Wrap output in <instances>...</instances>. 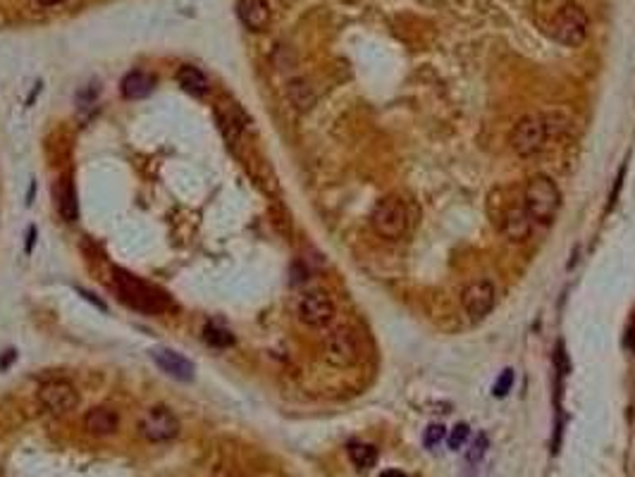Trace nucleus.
Wrapping results in <instances>:
<instances>
[{
  "label": "nucleus",
  "mask_w": 635,
  "mask_h": 477,
  "mask_svg": "<svg viewBox=\"0 0 635 477\" xmlns=\"http://www.w3.org/2000/svg\"><path fill=\"white\" fill-rule=\"evenodd\" d=\"M535 22L564 45H580L587 36V14L574 0H535Z\"/></svg>",
  "instance_id": "1"
},
{
  "label": "nucleus",
  "mask_w": 635,
  "mask_h": 477,
  "mask_svg": "<svg viewBox=\"0 0 635 477\" xmlns=\"http://www.w3.org/2000/svg\"><path fill=\"white\" fill-rule=\"evenodd\" d=\"M523 205L528 210V215L533 217V222H543L549 225L556 217L561 205V196L556 184L551 181L547 174H533L525 184L523 191Z\"/></svg>",
  "instance_id": "2"
},
{
  "label": "nucleus",
  "mask_w": 635,
  "mask_h": 477,
  "mask_svg": "<svg viewBox=\"0 0 635 477\" xmlns=\"http://www.w3.org/2000/svg\"><path fill=\"white\" fill-rule=\"evenodd\" d=\"M371 227L380 238H387V241L402 238L406 227H409V210H406L404 201L397 196H387V199L378 201L371 215Z\"/></svg>",
  "instance_id": "3"
},
{
  "label": "nucleus",
  "mask_w": 635,
  "mask_h": 477,
  "mask_svg": "<svg viewBox=\"0 0 635 477\" xmlns=\"http://www.w3.org/2000/svg\"><path fill=\"white\" fill-rule=\"evenodd\" d=\"M547 134V119L543 115H525L514 124L511 134H509V143L520 158H533L545 148Z\"/></svg>",
  "instance_id": "4"
},
{
  "label": "nucleus",
  "mask_w": 635,
  "mask_h": 477,
  "mask_svg": "<svg viewBox=\"0 0 635 477\" xmlns=\"http://www.w3.org/2000/svg\"><path fill=\"white\" fill-rule=\"evenodd\" d=\"M117 282V292L122 296L124 303H129L132 308L144 310V313H163L168 308V301L158 289L148 287L146 282H141L139 277L127 272H117L115 277Z\"/></svg>",
  "instance_id": "5"
},
{
  "label": "nucleus",
  "mask_w": 635,
  "mask_h": 477,
  "mask_svg": "<svg viewBox=\"0 0 635 477\" xmlns=\"http://www.w3.org/2000/svg\"><path fill=\"white\" fill-rule=\"evenodd\" d=\"M325 358L335 367H351L361 358V341L351 327H335L325 339Z\"/></svg>",
  "instance_id": "6"
},
{
  "label": "nucleus",
  "mask_w": 635,
  "mask_h": 477,
  "mask_svg": "<svg viewBox=\"0 0 635 477\" xmlns=\"http://www.w3.org/2000/svg\"><path fill=\"white\" fill-rule=\"evenodd\" d=\"M139 432L148 442H170L179 434V420L165 406L148 408L139 423Z\"/></svg>",
  "instance_id": "7"
},
{
  "label": "nucleus",
  "mask_w": 635,
  "mask_h": 477,
  "mask_svg": "<svg viewBox=\"0 0 635 477\" xmlns=\"http://www.w3.org/2000/svg\"><path fill=\"white\" fill-rule=\"evenodd\" d=\"M39 401H41V406L48 413H53V416H65V413L75 411V408L79 406V394H77L72 382L53 380V382H46V385L41 387Z\"/></svg>",
  "instance_id": "8"
},
{
  "label": "nucleus",
  "mask_w": 635,
  "mask_h": 477,
  "mask_svg": "<svg viewBox=\"0 0 635 477\" xmlns=\"http://www.w3.org/2000/svg\"><path fill=\"white\" fill-rule=\"evenodd\" d=\"M494 301H497V292H494V284L490 279H476L461 292V305L473 320L490 315Z\"/></svg>",
  "instance_id": "9"
},
{
  "label": "nucleus",
  "mask_w": 635,
  "mask_h": 477,
  "mask_svg": "<svg viewBox=\"0 0 635 477\" xmlns=\"http://www.w3.org/2000/svg\"><path fill=\"white\" fill-rule=\"evenodd\" d=\"M335 318V303L325 292H309L299 301V320L309 327H327Z\"/></svg>",
  "instance_id": "10"
},
{
  "label": "nucleus",
  "mask_w": 635,
  "mask_h": 477,
  "mask_svg": "<svg viewBox=\"0 0 635 477\" xmlns=\"http://www.w3.org/2000/svg\"><path fill=\"white\" fill-rule=\"evenodd\" d=\"M502 232L509 241L514 243H523L528 241L530 234H533V217L528 215L525 205H511L507 212H504L502 220Z\"/></svg>",
  "instance_id": "11"
},
{
  "label": "nucleus",
  "mask_w": 635,
  "mask_h": 477,
  "mask_svg": "<svg viewBox=\"0 0 635 477\" xmlns=\"http://www.w3.org/2000/svg\"><path fill=\"white\" fill-rule=\"evenodd\" d=\"M150 356H153V361L158 363L160 370L168 372V375L175 377V380H179V382L194 380V363H191L189 358H184L182 354H177V351H173V349H155Z\"/></svg>",
  "instance_id": "12"
},
{
  "label": "nucleus",
  "mask_w": 635,
  "mask_h": 477,
  "mask_svg": "<svg viewBox=\"0 0 635 477\" xmlns=\"http://www.w3.org/2000/svg\"><path fill=\"white\" fill-rule=\"evenodd\" d=\"M237 14L246 29L263 31L270 22V5L268 0H239Z\"/></svg>",
  "instance_id": "13"
},
{
  "label": "nucleus",
  "mask_w": 635,
  "mask_h": 477,
  "mask_svg": "<svg viewBox=\"0 0 635 477\" xmlns=\"http://www.w3.org/2000/svg\"><path fill=\"white\" fill-rule=\"evenodd\" d=\"M53 196H55V205H58V212L60 217L65 222H75L77 215H79V210H77V191H75V184H72V179L67 177H60L58 186L53 189Z\"/></svg>",
  "instance_id": "14"
},
{
  "label": "nucleus",
  "mask_w": 635,
  "mask_h": 477,
  "mask_svg": "<svg viewBox=\"0 0 635 477\" xmlns=\"http://www.w3.org/2000/svg\"><path fill=\"white\" fill-rule=\"evenodd\" d=\"M117 413L110 411V408H91V411L84 416V427L88 429L91 434H96V437H106V434L115 432L117 429Z\"/></svg>",
  "instance_id": "15"
},
{
  "label": "nucleus",
  "mask_w": 635,
  "mask_h": 477,
  "mask_svg": "<svg viewBox=\"0 0 635 477\" xmlns=\"http://www.w3.org/2000/svg\"><path fill=\"white\" fill-rule=\"evenodd\" d=\"M155 86V79L146 72H129L127 77L122 79V96L127 101H141V98L150 96Z\"/></svg>",
  "instance_id": "16"
},
{
  "label": "nucleus",
  "mask_w": 635,
  "mask_h": 477,
  "mask_svg": "<svg viewBox=\"0 0 635 477\" xmlns=\"http://www.w3.org/2000/svg\"><path fill=\"white\" fill-rule=\"evenodd\" d=\"M177 81H179V86L189 93V96H196V98L206 96V93L211 91L208 77L203 74L199 67H191V65L179 67V72H177Z\"/></svg>",
  "instance_id": "17"
},
{
  "label": "nucleus",
  "mask_w": 635,
  "mask_h": 477,
  "mask_svg": "<svg viewBox=\"0 0 635 477\" xmlns=\"http://www.w3.org/2000/svg\"><path fill=\"white\" fill-rule=\"evenodd\" d=\"M287 96H289V103H291V105H294L296 110H301V112L311 110V108L315 105V93L311 91V86L306 84L304 79H294V81H289V86H287Z\"/></svg>",
  "instance_id": "18"
},
{
  "label": "nucleus",
  "mask_w": 635,
  "mask_h": 477,
  "mask_svg": "<svg viewBox=\"0 0 635 477\" xmlns=\"http://www.w3.org/2000/svg\"><path fill=\"white\" fill-rule=\"evenodd\" d=\"M349 458L358 470H371L378 463V449L373 444L353 442L349 444Z\"/></svg>",
  "instance_id": "19"
},
{
  "label": "nucleus",
  "mask_w": 635,
  "mask_h": 477,
  "mask_svg": "<svg viewBox=\"0 0 635 477\" xmlns=\"http://www.w3.org/2000/svg\"><path fill=\"white\" fill-rule=\"evenodd\" d=\"M203 339H206V344L215 346V349H227V346L234 344L232 332L227 327H222V325H217V323L206 325V329H203Z\"/></svg>",
  "instance_id": "20"
},
{
  "label": "nucleus",
  "mask_w": 635,
  "mask_h": 477,
  "mask_svg": "<svg viewBox=\"0 0 635 477\" xmlns=\"http://www.w3.org/2000/svg\"><path fill=\"white\" fill-rule=\"evenodd\" d=\"M485 449H487V437L485 434H478L476 442L471 444V449H468V454H466L468 463H480L482 456H485Z\"/></svg>",
  "instance_id": "21"
},
{
  "label": "nucleus",
  "mask_w": 635,
  "mask_h": 477,
  "mask_svg": "<svg viewBox=\"0 0 635 477\" xmlns=\"http://www.w3.org/2000/svg\"><path fill=\"white\" fill-rule=\"evenodd\" d=\"M511 387H514V370H504L502 375H499V380L494 382V396L497 398H502V396H507L509 392H511Z\"/></svg>",
  "instance_id": "22"
},
{
  "label": "nucleus",
  "mask_w": 635,
  "mask_h": 477,
  "mask_svg": "<svg viewBox=\"0 0 635 477\" xmlns=\"http://www.w3.org/2000/svg\"><path fill=\"white\" fill-rule=\"evenodd\" d=\"M471 437V429H468V425H456L454 429H451V434H449V449H454V451H459L463 444H466V439Z\"/></svg>",
  "instance_id": "23"
},
{
  "label": "nucleus",
  "mask_w": 635,
  "mask_h": 477,
  "mask_svg": "<svg viewBox=\"0 0 635 477\" xmlns=\"http://www.w3.org/2000/svg\"><path fill=\"white\" fill-rule=\"evenodd\" d=\"M444 425H430L428 429H425V437H423V442H425V447L428 449H435L437 444L444 439Z\"/></svg>",
  "instance_id": "24"
},
{
  "label": "nucleus",
  "mask_w": 635,
  "mask_h": 477,
  "mask_svg": "<svg viewBox=\"0 0 635 477\" xmlns=\"http://www.w3.org/2000/svg\"><path fill=\"white\" fill-rule=\"evenodd\" d=\"M34 238H36V227H29V241H27V253L31 251V246H34Z\"/></svg>",
  "instance_id": "25"
},
{
  "label": "nucleus",
  "mask_w": 635,
  "mask_h": 477,
  "mask_svg": "<svg viewBox=\"0 0 635 477\" xmlns=\"http://www.w3.org/2000/svg\"><path fill=\"white\" fill-rule=\"evenodd\" d=\"M380 477H406L402 470H387V473H382Z\"/></svg>",
  "instance_id": "26"
},
{
  "label": "nucleus",
  "mask_w": 635,
  "mask_h": 477,
  "mask_svg": "<svg viewBox=\"0 0 635 477\" xmlns=\"http://www.w3.org/2000/svg\"><path fill=\"white\" fill-rule=\"evenodd\" d=\"M628 344H631V349L635 351V327L631 329V334H628Z\"/></svg>",
  "instance_id": "27"
},
{
  "label": "nucleus",
  "mask_w": 635,
  "mask_h": 477,
  "mask_svg": "<svg viewBox=\"0 0 635 477\" xmlns=\"http://www.w3.org/2000/svg\"><path fill=\"white\" fill-rule=\"evenodd\" d=\"M41 5H55V3H62V0H39Z\"/></svg>",
  "instance_id": "28"
}]
</instances>
